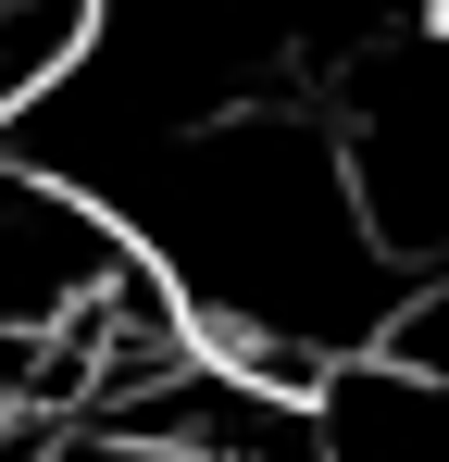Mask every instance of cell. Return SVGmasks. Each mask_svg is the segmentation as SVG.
<instances>
[{"label": "cell", "mask_w": 449, "mask_h": 462, "mask_svg": "<svg viewBox=\"0 0 449 462\" xmlns=\"http://www.w3.org/2000/svg\"><path fill=\"white\" fill-rule=\"evenodd\" d=\"M113 226L188 300L200 350L250 363L262 387H325L337 363H362L412 288L350 200L337 125L299 100H237L213 125H175L113 200Z\"/></svg>", "instance_id": "obj_1"}, {"label": "cell", "mask_w": 449, "mask_h": 462, "mask_svg": "<svg viewBox=\"0 0 449 462\" xmlns=\"http://www.w3.org/2000/svg\"><path fill=\"white\" fill-rule=\"evenodd\" d=\"M87 38H100V0H0V138L87 63Z\"/></svg>", "instance_id": "obj_2"}, {"label": "cell", "mask_w": 449, "mask_h": 462, "mask_svg": "<svg viewBox=\"0 0 449 462\" xmlns=\"http://www.w3.org/2000/svg\"><path fill=\"white\" fill-rule=\"evenodd\" d=\"M25 462H162L150 438H125V425H50Z\"/></svg>", "instance_id": "obj_3"}]
</instances>
